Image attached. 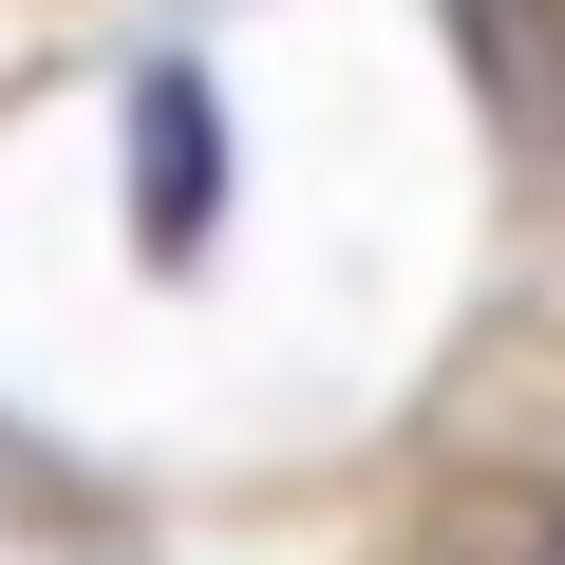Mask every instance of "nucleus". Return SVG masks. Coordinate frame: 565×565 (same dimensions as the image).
<instances>
[{
	"mask_svg": "<svg viewBox=\"0 0 565 565\" xmlns=\"http://www.w3.org/2000/svg\"><path fill=\"white\" fill-rule=\"evenodd\" d=\"M207 207H226V114H207L189 57H151L132 76V226H151V264H189Z\"/></svg>",
	"mask_w": 565,
	"mask_h": 565,
	"instance_id": "nucleus-1",
	"label": "nucleus"
}]
</instances>
